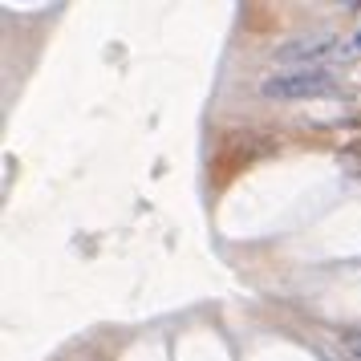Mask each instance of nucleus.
Returning <instances> with one entry per match:
<instances>
[{
  "label": "nucleus",
  "instance_id": "1",
  "mask_svg": "<svg viewBox=\"0 0 361 361\" xmlns=\"http://www.w3.org/2000/svg\"><path fill=\"white\" fill-rule=\"evenodd\" d=\"M333 85V73L321 66L312 69H288V73H272L260 82V94L264 98H276V102H305V98H317Z\"/></svg>",
  "mask_w": 361,
  "mask_h": 361
},
{
  "label": "nucleus",
  "instance_id": "3",
  "mask_svg": "<svg viewBox=\"0 0 361 361\" xmlns=\"http://www.w3.org/2000/svg\"><path fill=\"white\" fill-rule=\"evenodd\" d=\"M345 349H349V357H353V361H361V337H349Z\"/></svg>",
  "mask_w": 361,
  "mask_h": 361
},
{
  "label": "nucleus",
  "instance_id": "4",
  "mask_svg": "<svg viewBox=\"0 0 361 361\" xmlns=\"http://www.w3.org/2000/svg\"><path fill=\"white\" fill-rule=\"evenodd\" d=\"M349 53H361V33L353 37V45H349Z\"/></svg>",
  "mask_w": 361,
  "mask_h": 361
},
{
  "label": "nucleus",
  "instance_id": "2",
  "mask_svg": "<svg viewBox=\"0 0 361 361\" xmlns=\"http://www.w3.org/2000/svg\"><path fill=\"white\" fill-rule=\"evenodd\" d=\"M333 49H337L333 37H309V41H293V45L276 49V61L280 66H296V69H312L321 57H329Z\"/></svg>",
  "mask_w": 361,
  "mask_h": 361
}]
</instances>
